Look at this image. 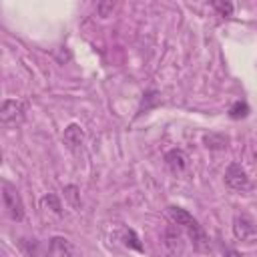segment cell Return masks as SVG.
I'll return each instance as SVG.
<instances>
[{
    "label": "cell",
    "mask_w": 257,
    "mask_h": 257,
    "mask_svg": "<svg viewBox=\"0 0 257 257\" xmlns=\"http://www.w3.org/2000/svg\"><path fill=\"white\" fill-rule=\"evenodd\" d=\"M167 211H169L171 221H173L175 225L183 227V229L189 233L193 245H195L199 251H207V249H209V241H207V235H205L203 227L199 225V221H197L187 209L177 207V205H171V207H167Z\"/></svg>",
    "instance_id": "obj_1"
},
{
    "label": "cell",
    "mask_w": 257,
    "mask_h": 257,
    "mask_svg": "<svg viewBox=\"0 0 257 257\" xmlns=\"http://www.w3.org/2000/svg\"><path fill=\"white\" fill-rule=\"evenodd\" d=\"M2 201H4V209L8 213V217L12 221H22L26 211H24V203L20 193L16 191V187H12L10 183H2Z\"/></svg>",
    "instance_id": "obj_2"
},
{
    "label": "cell",
    "mask_w": 257,
    "mask_h": 257,
    "mask_svg": "<svg viewBox=\"0 0 257 257\" xmlns=\"http://www.w3.org/2000/svg\"><path fill=\"white\" fill-rule=\"evenodd\" d=\"M26 116V104L16 98H6L0 108V122L4 126H18Z\"/></svg>",
    "instance_id": "obj_3"
},
{
    "label": "cell",
    "mask_w": 257,
    "mask_h": 257,
    "mask_svg": "<svg viewBox=\"0 0 257 257\" xmlns=\"http://www.w3.org/2000/svg\"><path fill=\"white\" fill-rule=\"evenodd\" d=\"M233 235L243 243H253L257 241V223L249 215L241 213L233 219Z\"/></svg>",
    "instance_id": "obj_4"
},
{
    "label": "cell",
    "mask_w": 257,
    "mask_h": 257,
    "mask_svg": "<svg viewBox=\"0 0 257 257\" xmlns=\"http://www.w3.org/2000/svg\"><path fill=\"white\" fill-rule=\"evenodd\" d=\"M225 185L233 191H245L249 189V177H247V171L239 165V163H231L225 171Z\"/></svg>",
    "instance_id": "obj_5"
},
{
    "label": "cell",
    "mask_w": 257,
    "mask_h": 257,
    "mask_svg": "<svg viewBox=\"0 0 257 257\" xmlns=\"http://www.w3.org/2000/svg\"><path fill=\"white\" fill-rule=\"evenodd\" d=\"M165 165L173 175H183L189 167V157L183 149H171L165 155Z\"/></svg>",
    "instance_id": "obj_6"
},
{
    "label": "cell",
    "mask_w": 257,
    "mask_h": 257,
    "mask_svg": "<svg viewBox=\"0 0 257 257\" xmlns=\"http://www.w3.org/2000/svg\"><path fill=\"white\" fill-rule=\"evenodd\" d=\"M62 141H64V145H66L72 153L80 151V149H82V143H84V131H82V126L76 124V122L68 124V126L64 128V133H62Z\"/></svg>",
    "instance_id": "obj_7"
},
{
    "label": "cell",
    "mask_w": 257,
    "mask_h": 257,
    "mask_svg": "<svg viewBox=\"0 0 257 257\" xmlns=\"http://www.w3.org/2000/svg\"><path fill=\"white\" fill-rule=\"evenodd\" d=\"M50 257H74V245L64 237H52L48 241Z\"/></svg>",
    "instance_id": "obj_8"
},
{
    "label": "cell",
    "mask_w": 257,
    "mask_h": 257,
    "mask_svg": "<svg viewBox=\"0 0 257 257\" xmlns=\"http://www.w3.org/2000/svg\"><path fill=\"white\" fill-rule=\"evenodd\" d=\"M163 237H165V247H167L173 255H177V253L183 251V237H181V233L177 231L175 225H169V227L165 229Z\"/></svg>",
    "instance_id": "obj_9"
},
{
    "label": "cell",
    "mask_w": 257,
    "mask_h": 257,
    "mask_svg": "<svg viewBox=\"0 0 257 257\" xmlns=\"http://www.w3.org/2000/svg\"><path fill=\"white\" fill-rule=\"evenodd\" d=\"M203 143L211 151H221V149H225L229 145V137H225L221 133H209V135L203 137Z\"/></svg>",
    "instance_id": "obj_10"
},
{
    "label": "cell",
    "mask_w": 257,
    "mask_h": 257,
    "mask_svg": "<svg viewBox=\"0 0 257 257\" xmlns=\"http://www.w3.org/2000/svg\"><path fill=\"white\" fill-rule=\"evenodd\" d=\"M40 205H42L44 209H50V211H52V213H56V215H60V213H62L60 197H58V195H54V193L44 195V197H42V201H40Z\"/></svg>",
    "instance_id": "obj_11"
},
{
    "label": "cell",
    "mask_w": 257,
    "mask_h": 257,
    "mask_svg": "<svg viewBox=\"0 0 257 257\" xmlns=\"http://www.w3.org/2000/svg\"><path fill=\"white\" fill-rule=\"evenodd\" d=\"M247 114H249V104H247L245 100H235V102L231 104V108H229V116H231L233 120L245 118Z\"/></svg>",
    "instance_id": "obj_12"
},
{
    "label": "cell",
    "mask_w": 257,
    "mask_h": 257,
    "mask_svg": "<svg viewBox=\"0 0 257 257\" xmlns=\"http://www.w3.org/2000/svg\"><path fill=\"white\" fill-rule=\"evenodd\" d=\"M145 98H143V104H141V108H139V112H147L151 106H155V104H159V92L157 90H149L147 94H143Z\"/></svg>",
    "instance_id": "obj_13"
},
{
    "label": "cell",
    "mask_w": 257,
    "mask_h": 257,
    "mask_svg": "<svg viewBox=\"0 0 257 257\" xmlns=\"http://www.w3.org/2000/svg\"><path fill=\"white\" fill-rule=\"evenodd\" d=\"M124 245L131 247V249H135V251H143V245H141V241H139V237H137V233L133 229H128L124 233Z\"/></svg>",
    "instance_id": "obj_14"
},
{
    "label": "cell",
    "mask_w": 257,
    "mask_h": 257,
    "mask_svg": "<svg viewBox=\"0 0 257 257\" xmlns=\"http://www.w3.org/2000/svg\"><path fill=\"white\" fill-rule=\"evenodd\" d=\"M211 6L219 12V16H231V14H233V4H231V2L215 0V2H211Z\"/></svg>",
    "instance_id": "obj_15"
},
{
    "label": "cell",
    "mask_w": 257,
    "mask_h": 257,
    "mask_svg": "<svg viewBox=\"0 0 257 257\" xmlns=\"http://www.w3.org/2000/svg\"><path fill=\"white\" fill-rule=\"evenodd\" d=\"M64 197L72 203V207H78V205H80V201H78V187H76V185L64 187Z\"/></svg>",
    "instance_id": "obj_16"
},
{
    "label": "cell",
    "mask_w": 257,
    "mask_h": 257,
    "mask_svg": "<svg viewBox=\"0 0 257 257\" xmlns=\"http://www.w3.org/2000/svg\"><path fill=\"white\" fill-rule=\"evenodd\" d=\"M112 10H114V2H98V4H96V12H98L100 18L110 16Z\"/></svg>",
    "instance_id": "obj_17"
},
{
    "label": "cell",
    "mask_w": 257,
    "mask_h": 257,
    "mask_svg": "<svg viewBox=\"0 0 257 257\" xmlns=\"http://www.w3.org/2000/svg\"><path fill=\"white\" fill-rule=\"evenodd\" d=\"M227 257H241V255H239L237 251H229V253H227Z\"/></svg>",
    "instance_id": "obj_18"
}]
</instances>
